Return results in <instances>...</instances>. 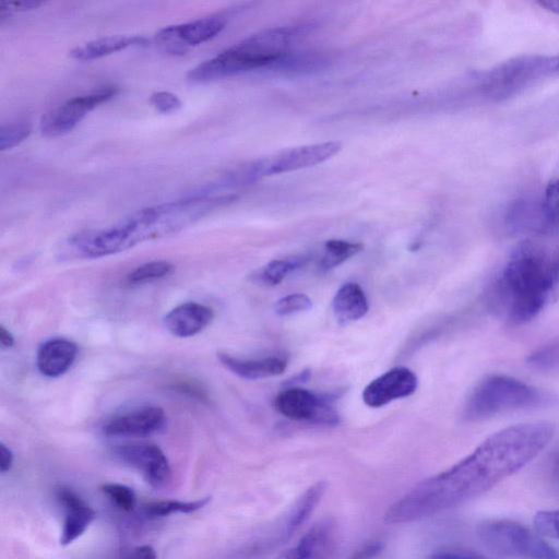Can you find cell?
<instances>
[{"label": "cell", "instance_id": "obj_1", "mask_svg": "<svg viewBox=\"0 0 559 559\" xmlns=\"http://www.w3.org/2000/svg\"><path fill=\"white\" fill-rule=\"evenodd\" d=\"M552 436L554 426L545 421L519 424L492 433L455 465L394 502L385 521L411 522L481 496L534 460Z\"/></svg>", "mask_w": 559, "mask_h": 559}, {"label": "cell", "instance_id": "obj_2", "mask_svg": "<svg viewBox=\"0 0 559 559\" xmlns=\"http://www.w3.org/2000/svg\"><path fill=\"white\" fill-rule=\"evenodd\" d=\"M235 199V194H187L180 200L142 209L111 227L80 234L70 243L84 258L115 254L144 241L178 233Z\"/></svg>", "mask_w": 559, "mask_h": 559}, {"label": "cell", "instance_id": "obj_3", "mask_svg": "<svg viewBox=\"0 0 559 559\" xmlns=\"http://www.w3.org/2000/svg\"><path fill=\"white\" fill-rule=\"evenodd\" d=\"M559 288V262L532 242L520 245L497 280L492 299L513 324L534 319Z\"/></svg>", "mask_w": 559, "mask_h": 559}, {"label": "cell", "instance_id": "obj_4", "mask_svg": "<svg viewBox=\"0 0 559 559\" xmlns=\"http://www.w3.org/2000/svg\"><path fill=\"white\" fill-rule=\"evenodd\" d=\"M295 36L293 27L263 29L192 68L187 79L206 83L271 66L285 57Z\"/></svg>", "mask_w": 559, "mask_h": 559}, {"label": "cell", "instance_id": "obj_5", "mask_svg": "<svg viewBox=\"0 0 559 559\" xmlns=\"http://www.w3.org/2000/svg\"><path fill=\"white\" fill-rule=\"evenodd\" d=\"M556 396L506 374L484 378L468 395L463 417L467 421L485 420L514 411L548 407Z\"/></svg>", "mask_w": 559, "mask_h": 559}, {"label": "cell", "instance_id": "obj_6", "mask_svg": "<svg viewBox=\"0 0 559 559\" xmlns=\"http://www.w3.org/2000/svg\"><path fill=\"white\" fill-rule=\"evenodd\" d=\"M552 76H559V53L522 55L486 71L479 80V90L488 99L498 102Z\"/></svg>", "mask_w": 559, "mask_h": 559}, {"label": "cell", "instance_id": "obj_7", "mask_svg": "<svg viewBox=\"0 0 559 559\" xmlns=\"http://www.w3.org/2000/svg\"><path fill=\"white\" fill-rule=\"evenodd\" d=\"M481 543L493 554L512 559H559L540 534L511 520H491L477 527Z\"/></svg>", "mask_w": 559, "mask_h": 559}, {"label": "cell", "instance_id": "obj_8", "mask_svg": "<svg viewBox=\"0 0 559 559\" xmlns=\"http://www.w3.org/2000/svg\"><path fill=\"white\" fill-rule=\"evenodd\" d=\"M274 407L286 418L296 421L322 425H336L340 421L329 395H319L299 386L281 391L274 399Z\"/></svg>", "mask_w": 559, "mask_h": 559}, {"label": "cell", "instance_id": "obj_9", "mask_svg": "<svg viewBox=\"0 0 559 559\" xmlns=\"http://www.w3.org/2000/svg\"><path fill=\"white\" fill-rule=\"evenodd\" d=\"M116 86H104L93 93L72 97L43 115L39 128L43 135L56 138L67 134L95 107L117 94Z\"/></svg>", "mask_w": 559, "mask_h": 559}, {"label": "cell", "instance_id": "obj_10", "mask_svg": "<svg viewBox=\"0 0 559 559\" xmlns=\"http://www.w3.org/2000/svg\"><path fill=\"white\" fill-rule=\"evenodd\" d=\"M226 22L225 15L214 14L182 24L169 25L155 34V43L168 55H183L189 47L203 44L218 35Z\"/></svg>", "mask_w": 559, "mask_h": 559}, {"label": "cell", "instance_id": "obj_11", "mask_svg": "<svg viewBox=\"0 0 559 559\" xmlns=\"http://www.w3.org/2000/svg\"><path fill=\"white\" fill-rule=\"evenodd\" d=\"M340 142L330 141L285 150L255 160L260 177L308 168L325 162L340 152Z\"/></svg>", "mask_w": 559, "mask_h": 559}, {"label": "cell", "instance_id": "obj_12", "mask_svg": "<svg viewBox=\"0 0 559 559\" xmlns=\"http://www.w3.org/2000/svg\"><path fill=\"white\" fill-rule=\"evenodd\" d=\"M118 457L141 471L154 488H163L171 480V468L162 449L151 443H132L116 449Z\"/></svg>", "mask_w": 559, "mask_h": 559}, {"label": "cell", "instance_id": "obj_13", "mask_svg": "<svg viewBox=\"0 0 559 559\" xmlns=\"http://www.w3.org/2000/svg\"><path fill=\"white\" fill-rule=\"evenodd\" d=\"M416 374L406 367L392 368L372 380L362 392L369 407H381L394 400L409 396L417 389Z\"/></svg>", "mask_w": 559, "mask_h": 559}, {"label": "cell", "instance_id": "obj_14", "mask_svg": "<svg viewBox=\"0 0 559 559\" xmlns=\"http://www.w3.org/2000/svg\"><path fill=\"white\" fill-rule=\"evenodd\" d=\"M166 426L165 412L158 406H144L110 418L103 427L107 436L148 437Z\"/></svg>", "mask_w": 559, "mask_h": 559}, {"label": "cell", "instance_id": "obj_15", "mask_svg": "<svg viewBox=\"0 0 559 559\" xmlns=\"http://www.w3.org/2000/svg\"><path fill=\"white\" fill-rule=\"evenodd\" d=\"M56 496L66 510L60 544L67 546L86 531L95 519V511L71 488L60 487Z\"/></svg>", "mask_w": 559, "mask_h": 559}, {"label": "cell", "instance_id": "obj_16", "mask_svg": "<svg viewBox=\"0 0 559 559\" xmlns=\"http://www.w3.org/2000/svg\"><path fill=\"white\" fill-rule=\"evenodd\" d=\"M213 318L210 307L188 301L171 309L164 318V325L176 337H191L211 324Z\"/></svg>", "mask_w": 559, "mask_h": 559}, {"label": "cell", "instance_id": "obj_17", "mask_svg": "<svg viewBox=\"0 0 559 559\" xmlns=\"http://www.w3.org/2000/svg\"><path fill=\"white\" fill-rule=\"evenodd\" d=\"M334 528L329 521L314 524L297 544L275 559H325L332 550Z\"/></svg>", "mask_w": 559, "mask_h": 559}, {"label": "cell", "instance_id": "obj_18", "mask_svg": "<svg viewBox=\"0 0 559 559\" xmlns=\"http://www.w3.org/2000/svg\"><path fill=\"white\" fill-rule=\"evenodd\" d=\"M78 356V346L67 338H52L38 348L36 365L39 372L49 378L66 373Z\"/></svg>", "mask_w": 559, "mask_h": 559}, {"label": "cell", "instance_id": "obj_19", "mask_svg": "<svg viewBox=\"0 0 559 559\" xmlns=\"http://www.w3.org/2000/svg\"><path fill=\"white\" fill-rule=\"evenodd\" d=\"M506 226L515 234L544 235L540 200L519 198L507 209Z\"/></svg>", "mask_w": 559, "mask_h": 559}, {"label": "cell", "instance_id": "obj_20", "mask_svg": "<svg viewBox=\"0 0 559 559\" xmlns=\"http://www.w3.org/2000/svg\"><path fill=\"white\" fill-rule=\"evenodd\" d=\"M217 358L230 372L248 380L280 376L287 367L286 360L280 357L242 359L226 353H219Z\"/></svg>", "mask_w": 559, "mask_h": 559}, {"label": "cell", "instance_id": "obj_21", "mask_svg": "<svg viewBox=\"0 0 559 559\" xmlns=\"http://www.w3.org/2000/svg\"><path fill=\"white\" fill-rule=\"evenodd\" d=\"M147 39L138 35H110L93 39L74 47L70 57L80 61H91L133 46H146Z\"/></svg>", "mask_w": 559, "mask_h": 559}, {"label": "cell", "instance_id": "obj_22", "mask_svg": "<svg viewBox=\"0 0 559 559\" xmlns=\"http://www.w3.org/2000/svg\"><path fill=\"white\" fill-rule=\"evenodd\" d=\"M332 307L336 320L347 324L366 316L368 300L357 283H345L334 295Z\"/></svg>", "mask_w": 559, "mask_h": 559}, {"label": "cell", "instance_id": "obj_23", "mask_svg": "<svg viewBox=\"0 0 559 559\" xmlns=\"http://www.w3.org/2000/svg\"><path fill=\"white\" fill-rule=\"evenodd\" d=\"M326 483L318 481L309 487L293 506L283 530L285 538L292 536L311 515L326 490Z\"/></svg>", "mask_w": 559, "mask_h": 559}, {"label": "cell", "instance_id": "obj_24", "mask_svg": "<svg viewBox=\"0 0 559 559\" xmlns=\"http://www.w3.org/2000/svg\"><path fill=\"white\" fill-rule=\"evenodd\" d=\"M364 246L341 239H332L325 242L323 254L319 262L321 271H330L361 251Z\"/></svg>", "mask_w": 559, "mask_h": 559}, {"label": "cell", "instance_id": "obj_25", "mask_svg": "<svg viewBox=\"0 0 559 559\" xmlns=\"http://www.w3.org/2000/svg\"><path fill=\"white\" fill-rule=\"evenodd\" d=\"M544 235L559 230V177L551 180L540 199Z\"/></svg>", "mask_w": 559, "mask_h": 559}, {"label": "cell", "instance_id": "obj_26", "mask_svg": "<svg viewBox=\"0 0 559 559\" xmlns=\"http://www.w3.org/2000/svg\"><path fill=\"white\" fill-rule=\"evenodd\" d=\"M210 498H202L193 501L159 500L148 502L143 507L146 515L152 518L166 516L173 513H191L207 504Z\"/></svg>", "mask_w": 559, "mask_h": 559}, {"label": "cell", "instance_id": "obj_27", "mask_svg": "<svg viewBox=\"0 0 559 559\" xmlns=\"http://www.w3.org/2000/svg\"><path fill=\"white\" fill-rule=\"evenodd\" d=\"M306 262V258L277 259L269 262L259 270L255 278L266 285L280 284L287 274L301 266Z\"/></svg>", "mask_w": 559, "mask_h": 559}, {"label": "cell", "instance_id": "obj_28", "mask_svg": "<svg viewBox=\"0 0 559 559\" xmlns=\"http://www.w3.org/2000/svg\"><path fill=\"white\" fill-rule=\"evenodd\" d=\"M174 271V265L165 260H154L139 265L127 276V282L131 285L143 284L156 281L169 275Z\"/></svg>", "mask_w": 559, "mask_h": 559}, {"label": "cell", "instance_id": "obj_29", "mask_svg": "<svg viewBox=\"0 0 559 559\" xmlns=\"http://www.w3.org/2000/svg\"><path fill=\"white\" fill-rule=\"evenodd\" d=\"M102 491L115 506L123 511H132L136 504L134 491L126 485L118 483L104 484Z\"/></svg>", "mask_w": 559, "mask_h": 559}, {"label": "cell", "instance_id": "obj_30", "mask_svg": "<svg viewBox=\"0 0 559 559\" xmlns=\"http://www.w3.org/2000/svg\"><path fill=\"white\" fill-rule=\"evenodd\" d=\"M32 128L25 121L2 124L0 128V150H10L26 140Z\"/></svg>", "mask_w": 559, "mask_h": 559}, {"label": "cell", "instance_id": "obj_31", "mask_svg": "<svg viewBox=\"0 0 559 559\" xmlns=\"http://www.w3.org/2000/svg\"><path fill=\"white\" fill-rule=\"evenodd\" d=\"M534 526L542 536L559 539V509L538 511Z\"/></svg>", "mask_w": 559, "mask_h": 559}, {"label": "cell", "instance_id": "obj_32", "mask_svg": "<svg viewBox=\"0 0 559 559\" xmlns=\"http://www.w3.org/2000/svg\"><path fill=\"white\" fill-rule=\"evenodd\" d=\"M312 304L305 294H290L278 299L274 306V310L278 316H289L311 308Z\"/></svg>", "mask_w": 559, "mask_h": 559}, {"label": "cell", "instance_id": "obj_33", "mask_svg": "<svg viewBox=\"0 0 559 559\" xmlns=\"http://www.w3.org/2000/svg\"><path fill=\"white\" fill-rule=\"evenodd\" d=\"M150 104L162 114H170L179 110L182 106L177 95L167 91L155 92L150 97Z\"/></svg>", "mask_w": 559, "mask_h": 559}, {"label": "cell", "instance_id": "obj_34", "mask_svg": "<svg viewBox=\"0 0 559 559\" xmlns=\"http://www.w3.org/2000/svg\"><path fill=\"white\" fill-rule=\"evenodd\" d=\"M43 2L35 0H20V1H1L0 15L3 16L11 12L28 11L38 8Z\"/></svg>", "mask_w": 559, "mask_h": 559}, {"label": "cell", "instance_id": "obj_35", "mask_svg": "<svg viewBox=\"0 0 559 559\" xmlns=\"http://www.w3.org/2000/svg\"><path fill=\"white\" fill-rule=\"evenodd\" d=\"M122 559H157V555L151 545H141L127 550Z\"/></svg>", "mask_w": 559, "mask_h": 559}, {"label": "cell", "instance_id": "obj_36", "mask_svg": "<svg viewBox=\"0 0 559 559\" xmlns=\"http://www.w3.org/2000/svg\"><path fill=\"white\" fill-rule=\"evenodd\" d=\"M428 559H484L468 552L440 551L431 555Z\"/></svg>", "mask_w": 559, "mask_h": 559}, {"label": "cell", "instance_id": "obj_37", "mask_svg": "<svg viewBox=\"0 0 559 559\" xmlns=\"http://www.w3.org/2000/svg\"><path fill=\"white\" fill-rule=\"evenodd\" d=\"M13 464V453L3 442L0 443V471L7 473Z\"/></svg>", "mask_w": 559, "mask_h": 559}, {"label": "cell", "instance_id": "obj_38", "mask_svg": "<svg viewBox=\"0 0 559 559\" xmlns=\"http://www.w3.org/2000/svg\"><path fill=\"white\" fill-rule=\"evenodd\" d=\"M381 551V545L378 543L368 545L356 552L353 559H372Z\"/></svg>", "mask_w": 559, "mask_h": 559}, {"label": "cell", "instance_id": "obj_39", "mask_svg": "<svg viewBox=\"0 0 559 559\" xmlns=\"http://www.w3.org/2000/svg\"><path fill=\"white\" fill-rule=\"evenodd\" d=\"M0 343L3 348H10L14 345L12 333L3 325H0Z\"/></svg>", "mask_w": 559, "mask_h": 559}, {"label": "cell", "instance_id": "obj_40", "mask_svg": "<svg viewBox=\"0 0 559 559\" xmlns=\"http://www.w3.org/2000/svg\"><path fill=\"white\" fill-rule=\"evenodd\" d=\"M538 4L547 11L559 15V0H543Z\"/></svg>", "mask_w": 559, "mask_h": 559}, {"label": "cell", "instance_id": "obj_41", "mask_svg": "<svg viewBox=\"0 0 559 559\" xmlns=\"http://www.w3.org/2000/svg\"><path fill=\"white\" fill-rule=\"evenodd\" d=\"M309 376H310L309 371L305 370V371L300 372L299 374L295 376L294 378H292V380L288 381L287 383L293 384L296 382L307 381Z\"/></svg>", "mask_w": 559, "mask_h": 559}]
</instances>
